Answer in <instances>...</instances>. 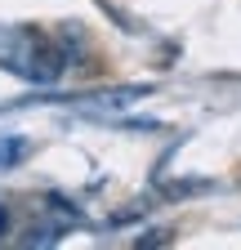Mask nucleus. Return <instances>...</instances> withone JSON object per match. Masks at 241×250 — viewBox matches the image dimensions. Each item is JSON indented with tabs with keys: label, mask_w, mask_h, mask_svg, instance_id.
Here are the masks:
<instances>
[{
	"label": "nucleus",
	"mask_w": 241,
	"mask_h": 250,
	"mask_svg": "<svg viewBox=\"0 0 241 250\" xmlns=\"http://www.w3.org/2000/svg\"><path fill=\"white\" fill-rule=\"evenodd\" d=\"M22 156H27V139H14V134H0V170L18 166Z\"/></svg>",
	"instance_id": "2"
},
{
	"label": "nucleus",
	"mask_w": 241,
	"mask_h": 250,
	"mask_svg": "<svg viewBox=\"0 0 241 250\" xmlns=\"http://www.w3.org/2000/svg\"><path fill=\"white\" fill-rule=\"evenodd\" d=\"M0 67H9L27 81H54L63 72L58 49H49L36 31H18V27H0Z\"/></svg>",
	"instance_id": "1"
},
{
	"label": "nucleus",
	"mask_w": 241,
	"mask_h": 250,
	"mask_svg": "<svg viewBox=\"0 0 241 250\" xmlns=\"http://www.w3.org/2000/svg\"><path fill=\"white\" fill-rule=\"evenodd\" d=\"M9 228V214H5V206H0V232H5Z\"/></svg>",
	"instance_id": "3"
}]
</instances>
